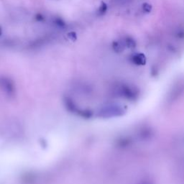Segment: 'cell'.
<instances>
[{
	"label": "cell",
	"mask_w": 184,
	"mask_h": 184,
	"mask_svg": "<svg viewBox=\"0 0 184 184\" xmlns=\"http://www.w3.org/2000/svg\"><path fill=\"white\" fill-rule=\"evenodd\" d=\"M153 10V6L148 2H145L142 4V10L145 12V13H150Z\"/></svg>",
	"instance_id": "obj_5"
},
{
	"label": "cell",
	"mask_w": 184,
	"mask_h": 184,
	"mask_svg": "<svg viewBox=\"0 0 184 184\" xmlns=\"http://www.w3.org/2000/svg\"><path fill=\"white\" fill-rule=\"evenodd\" d=\"M1 35H2V28L0 27V36H1Z\"/></svg>",
	"instance_id": "obj_10"
},
{
	"label": "cell",
	"mask_w": 184,
	"mask_h": 184,
	"mask_svg": "<svg viewBox=\"0 0 184 184\" xmlns=\"http://www.w3.org/2000/svg\"><path fill=\"white\" fill-rule=\"evenodd\" d=\"M67 36H68V38L70 40L73 41V42L77 40V35H76V33H75V32H70V33L67 34Z\"/></svg>",
	"instance_id": "obj_7"
},
{
	"label": "cell",
	"mask_w": 184,
	"mask_h": 184,
	"mask_svg": "<svg viewBox=\"0 0 184 184\" xmlns=\"http://www.w3.org/2000/svg\"><path fill=\"white\" fill-rule=\"evenodd\" d=\"M107 9H108L107 4L105 2H104V1H102V4H101L100 7H99V10H98L99 15H104V14H106V12L107 11Z\"/></svg>",
	"instance_id": "obj_4"
},
{
	"label": "cell",
	"mask_w": 184,
	"mask_h": 184,
	"mask_svg": "<svg viewBox=\"0 0 184 184\" xmlns=\"http://www.w3.org/2000/svg\"><path fill=\"white\" fill-rule=\"evenodd\" d=\"M54 23L59 27H61V28H64L66 26V22L63 20V19H61L60 17H56L54 20Z\"/></svg>",
	"instance_id": "obj_6"
},
{
	"label": "cell",
	"mask_w": 184,
	"mask_h": 184,
	"mask_svg": "<svg viewBox=\"0 0 184 184\" xmlns=\"http://www.w3.org/2000/svg\"><path fill=\"white\" fill-rule=\"evenodd\" d=\"M125 46L127 47L130 49H134L136 47L137 43H136V41L133 39L131 37H127L125 40Z\"/></svg>",
	"instance_id": "obj_3"
},
{
	"label": "cell",
	"mask_w": 184,
	"mask_h": 184,
	"mask_svg": "<svg viewBox=\"0 0 184 184\" xmlns=\"http://www.w3.org/2000/svg\"><path fill=\"white\" fill-rule=\"evenodd\" d=\"M132 62L136 65H145L146 63V57L143 53H137L132 58Z\"/></svg>",
	"instance_id": "obj_1"
},
{
	"label": "cell",
	"mask_w": 184,
	"mask_h": 184,
	"mask_svg": "<svg viewBox=\"0 0 184 184\" xmlns=\"http://www.w3.org/2000/svg\"><path fill=\"white\" fill-rule=\"evenodd\" d=\"M176 36L177 37L178 39H183L184 38V30L183 29H180L178 30L176 33Z\"/></svg>",
	"instance_id": "obj_8"
},
{
	"label": "cell",
	"mask_w": 184,
	"mask_h": 184,
	"mask_svg": "<svg viewBox=\"0 0 184 184\" xmlns=\"http://www.w3.org/2000/svg\"><path fill=\"white\" fill-rule=\"evenodd\" d=\"M125 43L119 42V41H114L112 43V48L114 52L116 53H122L125 48Z\"/></svg>",
	"instance_id": "obj_2"
},
{
	"label": "cell",
	"mask_w": 184,
	"mask_h": 184,
	"mask_svg": "<svg viewBox=\"0 0 184 184\" xmlns=\"http://www.w3.org/2000/svg\"><path fill=\"white\" fill-rule=\"evenodd\" d=\"M35 20L38 22H43V21L45 20V17H44V16L43 15L38 13L35 15Z\"/></svg>",
	"instance_id": "obj_9"
}]
</instances>
